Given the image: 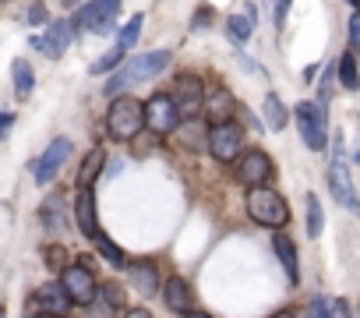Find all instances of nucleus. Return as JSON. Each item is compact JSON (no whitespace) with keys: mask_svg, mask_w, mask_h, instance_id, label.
Wrapping results in <instances>:
<instances>
[{"mask_svg":"<svg viewBox=\"0 0 360 318\" xmlns=\"http://www.w3.org/2000/svg\"><path fill=\"white\" fill-rule=\"evenodd\" d=\"M166 68H169V50H155V53L131 57V61H124V64L113 71V78H106L103 92H106V96H124L131 85H138V82H148V78L162 75Z\"/></svg>","mask_w":360,"mask_h":318,"instance_id":"f257e3e1","label":"nucleus"},{"mask_svg":"<svg viewBox=\"0 0 360 318\" xmlns=\"http://www.w3.org/2000/svg\"><path fill=\"white\" fill-rule=\"evenodd\" d=\"M145 124V106L134 96H113L106 110V138L110 141H134Z\"/></svg>","mask_w":360,"mask_h":318,"instance_id":"f03ea898","label":"nucleus"},{"mask_svg":"<svg viewBox=\"0 0 360 318\" xmlns=\"http://www.w3.org/2000/svg\"><path fill=\"white\" fill-rule=\"evenodd\" d=\"M248 216L258 223V227H269V230H283L290 223V205L279 191L272 188H251L248 191Z\"/></svg>","mask_w":360,"mask_h":318,"instance_id":"7ed1b4c3","label":"nucleus"},{"mask_svg":"<svg viewBox=\"0 0 360 318\" xmlns=\"http://www.w3.org/2000/svg\"><path fill=\"white\" fill-rule=\"evenodd\" d=\"M293 117H297V131H300L304 145L314 148V152H321V148L328 145V113H325V106H321L318 99L297 103Z\"/></svg>","mask_w":360,"mask_h":318,"instance_id":"20e7f679","label":"nucleus"},{"mask_svg":"<svg viewBox=\"0 0 360 318\" xmlns=\"http://www.w3.org/2000/svg\"><path fill=\"white\" fill-rule=\"evenodd\" d=\"M169 99L176 103L180 120H195V117H198V110H205V85H202V78H198L195 71L176 75Z\"/></svg>","mask_w":360,"mask_h":318,"instance_id":"39448f33","label":"nucleus"},{"mask_svg":"<svg viewBox=\"0 0 360 318\" xmlns=\"http://www.w3.org/2000/svg\"><path fill=\"white\" fill-rule=\"evenodd\" d=\"M328 188H332V198L349 209L353 216H360V198H356V188H353V177H349V167H346V159H342V145L335 141V159H332V167H328Z\"/></svg>","mask_w":360,"mask_h":318,"instance_id":"423d86ee","label":"nucleus"},{"mask_svg":"<svg viewBox=\"0 0 360 318\" xmlns=\"http://www.w3.org/2000/svg\"><path fill=\"white\" fill-rule=\"evenodd\" d=\"M117 11H120V0H89V4L78 11L75 29L96 32V36H110L117 25Z\"/></svg>","mask_w":360,"mask_h":318,"instance_id":"0eeeda50","label":"nucleus"},{"mask_svg":"<svg viewBox=\"0 0 360 318\" xmlns=\"http://www.w3.org/2000/svg\"><path fill=\"white\" fill-rule=\"evenodd\" d=\"M237 181L251 191V188H265L272 181V159L262 148H244L237 155Z\"/></svg>","mask_w":360,"mask_h":318,"instance_id":"6e6552de","label":"nucleus"},{"mask_svg":"<svg viewBox=\"0 0 360 318\" xmlns=\"http://www.w3.org/2000/svg\"><path fill=\"white\" fill-rule=\"evenodd\" d=\"M209 152L219 163H237V155L244 152V127L240 124H212L209 127Z\"/></svg>","mask_w":360,"mask_h":318,"instance_id":"1a4fd4ad","label":"nucleus"},{"mask_svg":"<svg viewBox=\"0 0 360 318\" xmlns=\"http://www.w3.org/2000/svg\"><path fill=\"white\" fill-rule=\"evenodd\" d=\"M145 127L152 134H173L180 127V113H176V103L166 96V92H155L148 103H145Z\"/></svg>","mask_w":360,"mask_h":318,"instance_id":"9d476101","label":"nucleus"},{"mask_svg":"<svg viewBox=\"0 0 360 318\" xmlns=\"http://www.w3.org/2000/svg\"><path fill=\"white\" fill-rule=\"evenodd\" d=\"M60 283H64L71 304H78V307H92V300H96V279H92V272H89L85 262L68 265V269L60 272Z\"/></svg>","mask_w":360,"mask_h":318,"instance_id":"9b49d317","label":"nucleus"},{"mask_svg":"<svg viewBox=\"0 0 360 318\" xmlns=\"http://www.w3.org/2000/svg\"><path fill=\"white\" fill-rule=\"evenodd\" d=\"M71 152H75V145H71V138H57V141H50L46 145V152L36 159V167H32V174H36V184H50L53 177H57V170L71 159Z\"/></svg>","mask_w":360,"mask_h":318,"instance_id":"f8f14e48","label":"nucleus"},{"mask_svg":"<svg viewBox=\"0 0 360 318\" xmlns=\"http://www.w3.org/2000/svg\"><path fill=\"white\" fill-rule=\"evenodd\" d=\"M32 307H36V314H60L64 318L71 307V297H68L60 279H50V283L32 290Z\"/></svg>","mask_w":360,"mask_h":318,"instance_id":"ddd939ff","label":"nucleus"},{"mask_svg":"<svg viewBox=\"0 0 360 318\" xmlns=\"http://www.w3.org/2000/svg\"><path fill=\"white\" fill-rule=\"evenodd\" d=\"M75 43V22H68V18H57L50 29H46V36L43 39H32V46L36 50H43L46 57H53V61H60L64 53H68V46Z\"/></svg>","mask_w":360,"mask_h":318,"instance_id":"4468645a","label":"nucleus"},{"mask_svg":"<svg viewBox=\"0 0 360 318\" xmlns=\"http://www.w3.org/2000/svg\"><path fill=\"white\" fill-rule=\"evenodd\" d=\"M162 297H166V307H169V311L184 314V318L195 311V290H191V283H188L184 276H169V279L162 283Z\"/></svg>","mask_w":360,"mask_h":318,"instance_id":"2eb2a0df","label":"nucleus"},{"mask_svg":"<svg viewBox=\"0 0 360 318\" xmlns=\"http://www.w3.org/2000/svg\"><path fill=\"white\" fill-rule=\"evenodd\" d=\"M75 223H78V230H82L89 241H96V234H99V220H96V195H92V188H82V191H78Z\"/></svg>","mask_w":360,"mask_h":318,"instance_id":"dca6fc26","label":"nucleus"},{"mask_svg":"<svg viewBox=\"0 0 360 318\" xmlns=\"http://www.w3.org/2000/svg\"><path fill=\"white\" fill-rule=\"evenodd\" d=\"M272 248H276V258H279V265H283L286 279H290V283H300V258H297V244H293L290 237L276 234Z\"/></svg>","mask_w":360,"mask_h":318,"instance_id":"f3484780","label":"nucleus"},{"mask_svg":"<svg viewBox=\"0 0 360 318\" xmlns=\"http://www.w3.org/2000/svg\"><path fill=\"white\" fill-rule=\"evenodd\" d=\"M43 227H46V234H53V237H60V234L68 230V209H64V195H50V198L43 202Z\"/></svg>","mask_w":360,"mask_h":318,"instance_id":"a211bd4d","label":"nucleus"},{"mask_svg":"<svg viewBox=\"0 0 360 318\" xmlns=\"http://www.w3.org/2000/svg\"><path fill=\"white\" fill-rule=\"evenodd\" d=\"M233 110H237V103H233V96H230L226 89H216V92L205 99V117H209L212 124H230Z\"/></svg>","mask_w":360,"mask_h":318,"instance_id":"6ab92c4d","label":"nucleus"},{"mask_svg":"<svg viewBox=\"0 0 360 318\" xmlns=\"http://www.w3.org/2000/svg\"><path fill=\"white\" fill-rule=\"evenodd\" d=\"M131 283L141 290V297H152L155 286H159V272H155V262H134L131 265Z\"/></svg>","mask_w":360,"mask_h":318,"instance_id":"aec40b11","label":"nucleus"},{"mask_svg":"<svg viewBox=\"0 0 360 318\" xmlns=\"http://www.w3.org/2000/svg\"><path fill=\"white\" fill-rule=\"evenodd\" d=\"M11 75H15V96H18V99H29L32 89H36V71H32V64L18 57V61L11 64Z\"/></svg>","mask_w":360,"mask_h":318,"instance_id":"412c9836","label":"nucleus"},{"mask_svg":"<svg viewBox=\"0 0 360 318\" xmlns=\"http://www.w3.org/2000/svg\"><path fill=\"white\" fill-rule=\"evenodd\" d=\"M96 314L99 318H110V314H117L120 311V290L113 286V283H103V286H96Z\"/></svg>","mask_w":360,"mask_h":318,"instance_id":"4be33fe9","label":"nucleus"},{"mask_svg":"<svg viewBox=\"0 0 360 318\" xmlns=\"http://www.w3.org/2000/svg\"><path fill=\"white\" fill-rule=\"evenodd\" d=\"M103 167H106V152H103V148H92V152L85 155L82 170H78V188H92Z\"/></svg>","mask_w":360,"mask_h":318,"instance_id":"5701e85b","label":"nucleus"},{"mask_svg":"<svg viewBox=\"0 0 360 318\" xmlns=\"http://www.w3.org/2000/svg\"><path fill=\"white\" fill-rule=\"evenodd\" d=\"M173 134L184 141L188 148H202V145H209V131L198 124V117H195V120H180V127H176Z\"/></svg>","mask_w":360,"mask_h":318,"instance_id":"b1692460","label":"nucleus"},{"mask_svg":"<svg viewBox=\"0 0 360 318\" xmlns=\"http://www.w3.org/2000/svg\"><path fill=\"white\" fill-rule=\"evenodd\" d=\"M335 78H339V85H342V89H349V92H356V89H360V71H356L353 50H346V53L339 57V64H335Z\"/></svg>","mask_w":360,"mask_h":318,"instance_id":"393cba45","label":"nucleus"},{"mask_svg":"<svg viewBox=\"0 0 360 318\" xmlns=\"http://www.w3.org/2000/svg\"><path fill=\"white\" fill-rule=\"evenodd\" d=\"M255 22H258V15H230L226 18V32L237 39V43H248L251 39V32H255Z\"/></svg>","mask_w":360,"mask_h":318,"instance_id":"a878e982","label":"nucleus"},{"mask_svg":"<svg viewBox=\"0 0 360 318\" xmlns=\"http://www.w3.org/2000/svg\"><path fill=\"white\" fill-rule=\"evenodd\" d=\"M262 106H265V120H269V127H272V131H283V127H286V120H290V113H286L283 99H279L276 92H269Z\"/></svg>","mask_w":360,"mask_h":318,"instance_id":"bb28decb","label":"nucleus"},{"mask_svg":"<svg viewBox=\"0 0 360 318\" xmlns=\"http://www.w3.org/2000/svg\"><path fill=\"white\" fill-rule=\"evenodd\" d=\"M141 25H145V15H134V18L117 32V46H120L124 53H127L131 46H138V39H141Z\"/></svg>","mask_w":360,"mask_h":318,"instance_id":"cd10ccee","label":"nucleus"},{"mask_svg":"<svg viewBox=\"0 0 360 318\" xmlns=\"http://www.w3.org/2000/svg\"><path fill=\"white\" fill-rule=\"evenodd\" d=\"M124 64V50L117 46V50H110V53H103L92 68H89V75H106V71H117Z\"/></svg>","mask_w":360,"mask_h":318,"instance_id":"c85d7f7f","label":"nucleus"},{"mask_svg":"<svg viewBox=\"0 0 360 318\" xmlns=\"http://www.w3.org/2000/svg\"><path fill=\"white\" fill-rule=\"evenodd\" d=\"M96 248H99V255H103L106 262H113V265H124V251H120V248H117V244H113V241H110L103 230L96 234Z\"/></svg>","mask_w":360,"mask_h":318,"instance_id":"c756f323","label":"nucleus"},{"mask_svg":"<svg viewBox=\"0 0 360 318\" xmlns=\"http://www.w3.org/2000/svg\"><path fill=\"white\" fill-rule=\"evenodd\" d=\"M321 202L314 195H307V237H318L321 234Z\"/></svg>","mask_w":360,"mask_h":318,"instance_id":"7c9ffc66","label":"nucleus"},{"mask_svg":"<svg viewBox=\"0 0 360 318\" xmlns=\"http://www.w3.org/2000/svg\"><path fill=\"white\" fill-rule=\"evenodd\" d=\"M325 318H349V304H346L342 297L325 300Z\"/></svg>","mask_w":360,"mask_h":318,"instance_id":"2f4dec72","label":"nucleus"},{"mask_svg":"<svg viewBox=\"0 0 360 318\" xmlns=\"http://www.w3.org/2000/svg\"><path fill=\"white\" fill-rule=\"evenodd\" d=\"M46 265L57 269V272H64V269H68V265H64V248H50V251H46Z\"/></svg>","mask_w":360,"mask_h":318,"instance_id":"473e14b6","label":"nucleus"},{"mask_svg":"<svg viewBox=\"0 0 360 318\" xmlns=\"http://www.w3.org/2000/svg\"><path fill=\"white\" fill-rule=\"evenodd\" d=\"M25 22H29V25H43V22H46V8H43V4H32V8L25 11Z\"/></svg>","mask_w":360,"mask_h":318,"instance_id":"72a5a7b5","label":"nucleus"},{"mask_svg":"<svg viewBox=\"0 0 360 318\" xmlns=\"http://www.w3.org/2000/svg\"><path fill=\"white\" fill-rule=\"evenodd\" d=\"M349 46L360 50V11H353V18H349Z\"/></svg>","mask_w":360,"mask_h":318,"instance_id":"f704fd0d","label":"nucleus"},{"mask_svg":"<svg viewBox=\"0 0 360 318\" xmlns=\"http://www.w3.org/2000/svg\"><path fill=\"white\" fill-rule=\"evenodd\" d=\"M307 318H325V297H314L307 304Z\"/></svg>","mask_w":360,"mask_h":318,"instance_id":"c9c22d12","label":"nucleus"},{"mask_svg":"<svg viewBox=\"0 0 360 318\" xmlns=\"http://www.w3.org/2000/svg\"><path fill=\"white\" fill-rule=\"evenodd\" d=\"M15 127V113H0V138H8Z\"/></svg>","mask_w":360,"mask_h":318,"instance_id":"e433bc0d","label":"nucleus"},{"mask_svg":"<svg viewBox=\"0 0 360 318\" xmlns=\"http://www.w3.org/2000/svg\"><path fill=\"white\" fill-rule=\"evenodd\" d=\"M124 318H152V311H148V307H131Z\"/></svg>","mask_w":360,"mask_h":318,"instance_id":"4c0bfd02","label":"nucleus"},{"mask_svg":"<svg viewBox=\"0 0 360 318\" xmlns=\"http://www.w3.org/2000/svg\"><path fill=\"white\" fill-rule=\"evenodd\" d=\"M272 318H297V314H293V311H276Z\"/></svg>","mask_w":360,"mask_h":318,"instance_id":"58836bf2","label":"nucleus"},{"mask_svg":"<svg viewBox=\"0 0 360 318\" xmlns=\"http://www.w3.org/2000/svg\"><path fill=\"white\" fill-rule=\"evenodd\" d=\"M188 318H209V314H202V311H191V314H188Z\"/></svg>","mask_w":360,"mask_h":318,"instance_id":"ea45409f","label":"nucleus"},{"mask_svg":"<svg viewBox=\"0 0 360 318\" xmlns=\"http://www.w3.org/2000/svg\"><path fill=\"white\" fill-rule=\"evenodd\" d=\"M32 318H60V314H32Z\"/></svg>","mask_w":360,"mask_h":318,"instance_id":"a19ab883","label":"nucleus"},{"mask_svg":"<svg viewBox=\"0 0 360 318\" xmlns=\"http://www.w3.org/2000/svg\"><path fill=\"white\" fill-rule=\"evenodd\" d=\"M349 4H353V8H356V11H360V0H349Z\"/></svg>","mask_w":360,"mask_h":318,"instance_id":"79ce46f5","label":"nucleus"},{"mask_svg":"<svg viewBox=\"0 0 360 318\" xmlns=\"http://www.w3.org/2000/svg\"><path fill=\"white\" fill-rule=\"evenodd\" d=\"M64 4H68V8H71V4H78V0H64Z\"/></svg>","mask_w":360,"mask_h":318,"instance_id":"37998d69","label":"nucleus"},{"mask_svg":"<svg viewBox=\"0 0 360 318\" xmlns=\"http://www.w3.org/2000/svg\"><path fill=\"white\" fill-rule=\"evenodd\" d=\"M356 163H360V148H356Z\"/></svg>","mask_w":360,"mask_h":318,"instance_id":"c03bdc74","label":"nucleus"}]
</instances>
